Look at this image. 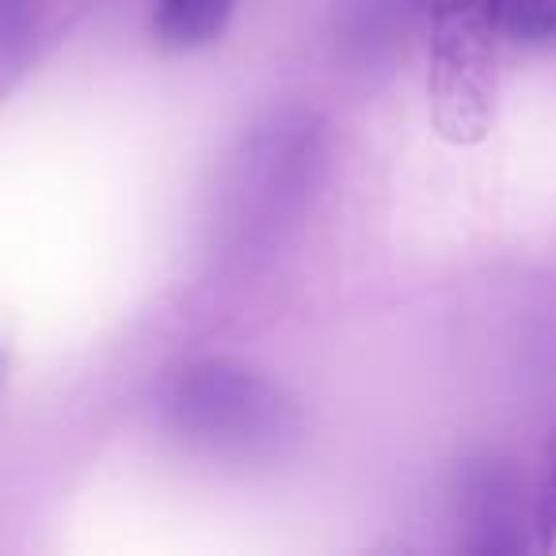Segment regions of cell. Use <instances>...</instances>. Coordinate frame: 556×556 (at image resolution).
Segmentation results:
<instances>
[{"label":"cell","mask_w":556,"mask_h":556,"mask_svg":"<svg viewBox=\"0 0 556 556\" xmlns=\"http://www.w3.org/2000/svg\"><path fill=\"white\" fill-rule=\"evenodd\" d=\"M164 412L172 431L210 457L260 462L282 454L298 434V408L287 389L232 358L184 366L164 393Z\"/></svg>","instance_id":"6da1fadb"},{"label":"cell","mask_w":556,"mask_h":556,"mask_svg":"<svg viewBox=\"0 0 556 556\" xmlns=\"http://www.w3.org/2000/svg\"><path fill=\"white\" fill-rule=\"evenodd\" d=\"M431 24V123L450 146H480L495 118L500 0H419Z\"/></svg>","instance_id":"7a4b0ae2"},{"label":"cell","mask_w":556,"mask_h":556,"mask_svg":"<svg viewBox=\"0 0 556 556\" xmlns=\"http://www.w3.org/2000/svg\"><path fill=\"white\" fill-rule=\"evenodd\" d=\"M457 515H462L465 541L469 553L503 556L522 553L526 530H522V480L507 462H472L462 477V495H457Z\"/></svg>","instance_id":"3957f363"},{"label":"cell","mask_w":556,"mask_h":556,"mask_svg":"<svg viewBox=\"0 0 556 556\" xmlns=\"http://www.w3.org/2000/svg\"><path fill=\"white\" fill-rule=\"evenodd\" d=\"M232 16V0H156L153 4V35L164 50L210 47L225 31Z\"/></svg>","instance_id":"277c9868"},{"label":"cell","mask_w":556,"mask_h":556,"mask_svg":"<svg viewBox=\"0 0 556 556\" xmlns=\"http://www.w3.org/2000/svg\"><path fill=\"white\" fill-rule=\"evenodd\" d=\"M500 24L522 47H556V0H500Z\"/></svg>","instance_id":"5b68a950"},{"label":"cell","mask_w":556,"mask_h":556,"mask_svg":"<svg viewBox=\"0 0 556 556\" xmlns=\"http://www.w3.org/2000/svg\"><path fill=\"white\" fill-rule=\"evenodd\" d=\"M533 538L538 548H553L556 541V424L548 431V442L541 450V469H538V484H533Z\"/></svg>","instance_id":"8992f818"}]
</instances>
